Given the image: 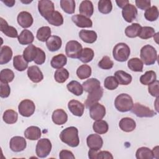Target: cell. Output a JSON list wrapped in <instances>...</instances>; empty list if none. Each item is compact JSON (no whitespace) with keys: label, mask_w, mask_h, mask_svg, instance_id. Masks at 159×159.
Here are the masks:
<instances>
[{"label":"cell","mask_w":159,"mask_h":159,"mask_svg":"<svg viewBox=\"0 0 159 159\" xmlns=\"http://www.w3.org/2000/svg\"><path fill=\"white\" fill-rule=\"evenodd\" d=\"M60 139L63 143L71 147H76L80 144L78 130L73 126L63 129L60 134Z\"/></svg>","instance_id":"cell-1"},{"label":"cell","mask_w":159,"mask_h":159,"mask_svg":"<svg viewBox=\"0 0 159 159\" xmlns=\"http://www.w3.org/2000/svg\"><path fill=\"white\" fill-rule=\"evenodd\" d=\"M134 105L132 97L126 93H121L115 99L114 106L117 111L121 112H125L131 110Z\"/></svg>","instance_id":"cell-2"},{"label":"cell","mask_w":159,"mask_h":159,"mask_svg":"<svg viewBox=\"0 0 159 159\" xmlns=\"http://www.w3.org/2000/svg\"><path fill=\"white\" fill-rule=\"evenodd\" d=\"M140 56L143 63L145 65H153L158 58L157 50L150 45H145L142 47Z\"/></svg>","instance_id":"cell-3"},{"label":"cell","mask_w":159,"mask_h":159,"mask_svg":"<svg viewBox=\"0 0 159 159\" xmlns=\"http://www.w3.org/2000/svg\"><path fill=\"white\" fill-rule=\"evenodd\" d=\"M130 54V50L129 47L123 42L117 43L112 50V55L114 60L120 62L127 61Z\"/></svg>","instance_id":"cell-4"},{"label":"cell","mask_w":159,"mask_h":159,"mask_svg":"<svg viewBox=\"0 0 159 159\" xmlns=\"http://www.w3.org/2000/svg\"><path fill=\"white\" fill-rule=\"evenodd\" d=\"M52 143L47 138L40 139L36 145L35 153L39 158H45L50 153L52 150Z\"/></svg>","instance_id":"cell-5"},{"label":"cell","mask_w":159,"mask_h":159,"mask_svg":"<svg viewBox=\"0 0 159 159\" xmlns=\"http://www.w3.org/2000/svg\"><path fill=\"white\" fill-rule=\"evenodd\" d=\"M130 111L139 117H152L157 115L155 111L139 102L134 104Z\"/></svg>","instance_id":"cell-6"},{"label":"cell","mask_w":159,"mask_h":159,"mask_svg":"<svg viewBox=\"0 0 159 159\" xmlns=\"http://www.w3.org/2000/svg\"><path fill=\"white\" fill-rule=\"evenodd\" d=\"M83 50L81 44L76 40L68 41L65 46V53L71 58H78Z\"/></svg>","instance_id":"cell-7"},{"label":"cell","mask_w":159,"mask_h":159,"mask_svg":"<svg viewBox=\"0 0 159 159\" xmlns=\"http://www.w3.org/2000/svg\"><path fill=\"white\" fill-rule=\"evenodd\" d=\"M38 10L40 15L46 20L55 11L54 4L50 0H40L38 1Z\"/></svg>","instance_id":"cell-8"},{"label":"cell","mask_w":159,"mask_h":159,"mask_svg":"<svg viewBox=\"0 0 159 159\" xmlns=\"http://www.w3.org/2000/svg\"><path fill=\"white\" fill-rule=\"evenodd\" d=\"M19 114L25 117L31 116L35 112V106L34 102L30 99L22 100L18 106Z\"/></svg>","instance_id":"cell-9"},{"label":"cell","mask_w":159,"mask_h":159,"mask_svg":"<svg viewBox=\"0 0 159 159\" xmlns=\"http://www.w3.org/2000/svg\"><path fill=\"white\" fill-rule=\"evenodd\" d=\"M106 115L105 107L98 103H94L89 107V116L94 120L102 119Z\"/></svg>","instance_id":"cell-10"},{"label":"cell","mask_w":159,"mask_h":159,"mask_svg":"<svg viewBox=\"0 0 159 159\" xmlns=\"http://www.w3.org/2000/svg\"><path fill=\"white\" fill-rule=\"evenodd\" d=\"M27 146L25 139L21 136H14L11 138L9 142L10 149L14 152L23 151Z\"/></svg>","instance_id":"cell-11"},{"label":"cell","mask_w":159,"mask_h":159,"mask_svg":"<svg viewBox=\"0 0 159 159\" xmlns=\"http://www.w3.org/2000/svg\"><path fill=\"white\" fill-rule=\"evenodd\" d=\"M138 12L136 7L130 3L125 5L122 11V15L124 19L127 22H132L136 19Z\"/></svg>","instance_id":"cell-12"},{"label":"cell","mask_w":159,"mask_h":159,"mask_svg":"<svg viewBox=\"0 0 159 159\" xmlns=\"http://www.w3.org/2000/svg\"><path fill=\"white\" fill-rule=\"evenodd\" d=\"M86 143L89 149L98 151L102 147L103 140L99 135L92 134L88 136Z\"/></svg>","instance_id":"cell-13"},{"label":"cell","mask_w":159,"mask_h":159,"mask_svg":"<svg viewBox=\"0 0 159 159\" xmlns=\"http://www.w3.org/2000/svg\"><path fill=\"white\" fill-rule=\"evenodd\" d=\"M103 95V89L102 87H99L98 89L89 93L87 98L84 102V105L86 108H89L93 104L98 102Z\"/></svg>","instance_id":"cell-14"},{"label":"cell","mask_w":159,"mask_h":159,"mask_svg":"<svg viewBox=\"0 0 159 159\" xmlns=\"http://www.w3.org/2000/svg\"><path fill=\"white\" fill-rule=\"evenodd\" d=\"M17 20L20 26L24 29L30 27L34 22L31 14L27 11H22L19 12L17 17Z\"/></svg>","instance_id":"cell-15"},{"label":"cell","mask_w":159,"mask_h":159,"mask_svg":"<svg viewBox=\"0 0 159 159\" xmlns=\"http://www.w3.org/2000/svg\"><path fill=\"white\" fill-rule=\"evenodd\" d=\"M27 76L31 81L35 83H39L43 79V75L39 68L36 65H32L28 68Z\"/></svg>","instance_id":"cell-16"},{"label":"cell","mask_w":159,"mask_h":159,"mask_svg":"<svg viewBox=\"0 0 159 159\" xmlns=\"http://www.w3.org/2000/svg\"><path fill=\"white\" fill-rule=\"evenodd\" d=\"M68 108L74 116L81 117L84 113V105L79 101L72 99L68 102Z\"/></svg>","instance_id":"cell-17"},{"label":"cell","mask_w":159,"mask_h":159,"mask_svg":"<svg viewBox=\"0 0 159 159\" xmlns=\"http://www.w3.org/2000/svg\"><path fill=\"white\" fill-rule=\"evenodd\" d=\"M0 30L9 37L16 38L19 36L16 29L9 25L6 20L2 17L0 18Z\"/></svg>","instance_id":"cell-18"},{"label":"cell","mask_w":159,"mask_h":159,"mask_svg":"<svg viewBox=\"0 0 159 159\" xmlns=\"http://www.w3.org/2000/svg\"><path fill=\"white\" fill-rule=\"evenodd\" d=\"M72 21L75 23V24L81 28H86V27H91L93 26L92 20L81 14H75L71 17Z\"/></svg>","instance_id":"cell-19"},{"label":"cell","mask_w":159,"mask_h":159,"mask_svg":"<svg viewBox=\"0 0 159 159\" xmlns=\"http://www.w3.org/2000/svg\"><path fill=\"white\" fill-rule=\"evenodd\" d=\"M52 119L55 124L61 125L66 122L68 120V115L63 109H57L53 112Z\"/></svg>","instance_id":"cell-20"},{"label":"cell","mask_w":159,"mask_h":159,"mask_svg":"<svg viewBox=\"0 0 159 159\" xmlns=\"http://www.w3.org/2000/svg\"><path fill=\"white\" fill-rule=\"evenodd\" d=\"M119 126L122 131L130 132L135 129L136 123L135 121L130 117H124L119 121Z\"/></svg>","instance_id":"cell-21"},{"label":"cell","mask_w":159,"mask_h":159,"mask_svg":"<svg viewBox=\"0 0 159 159\" xmlns=\"http://www.w3.org/2000/svg\"><path fill=\"white\" fill-rule=\"evenodd\" d=\"M79 37L82 41L87 43H93L97 40V34L94 30H81L79 32Z\"/></svg>","instance_id":"cell-22"},{"label":"cell","mask_w":159,"mask_h":159,"mask_svg":"<svg viewBox=\"0 0 159 159\" xmlns=\"http://www.w3.org/2000/svg\"><path fill=\"white\" fill-rule=\"evenodd\" d=\"M61 39L57 35H51L46 41L47 47L50 52H55L61 48Z\"/></svg>","instance_id":"cell-23"},{"label":"cell","mask_w":159,"mask_h":159,"mask_svg":"<svg viewBox=\"0 0 159 159\" xmlns=\"http://www.w3.org/2000/svg\"><path fill=\"white\" fill-rule=\"evenodd\" d=\"M41 130L39 127L30 126L24 131V136L27 139L30 140H36L41 137Z\"/></svg>","instance_id":"cell-24"},{"label":"cell","mask_w":159,"mask_h":159,"mask_svg":"<svg viewBox=\"0 0 159 159\" xmlns=\"http://www.w3.org/2000/svg\"><path fill=\"white\" fill-rule=\"evenodd\" d=\"M80 14L88 18L92 16L94 12V7L91 1H83L79 7Z\"/></svg>","instance_id":"cell-25"},{"label":"cell","mask_w":159,"mask_h":159,"mask_svg":"<svg viewBox=\"0 0 159 159\" xmlns=\"http://www.w3.org/2000/svg\"><path fill=\"white\" fill-rule=\"evenodd\" d=\"M38 52V47L33 44L29 45L23 52V57L27 62L34 61Z\"/></svg>","instance_id":"cell-26"},{"label":"cell","mask_w":159,"mask_h":159,"mask_svg":"<svg viewBox=\"0 0 159 159\" xmlns=\"http://www.w3.org/2000/svg\"><path fill=\"white\" fill-rule=\"evenodd\" d=\"M114 77L117 80L118 83L121 85H128L132 80V76L122 70H118L115 72Z\"/></svg>","instance_id":"cell-27"},{"label":"cell","mask_w":159,"mask_h":159,"mask_svg":"<svg viewBox=\"0 0 159 159\" xmlns=\"http://www.w3.org/2000/svg\"><path fill=\"white\" fill-rule=\"evenodd\" d=\"M17 39L21 45H30L34 42V36L31 31L24 29L19 35Z\"/></svg>","instance_id":"cell-28"},{"label":"cell","mask_w":159,"mask_h":159,"mask_svg":"<svg viewBox=\"0 0 159 159\" xmlns=\"http://www.w3.org/2000/svg\"><path fill=\"white\" fill-rule=\"evenodd\" d=\"M66 57L63 53H60L53 57L50 61V65L53 68L60 69L63 68L66 64Z\"/></svg>","instance_id":"cell-29"},{"label":"cell","mask_w":159,"mask_h":159,"mask_svg":"<svg viewBox=\"0 0 159 159\" xmlns=\"http://www.w3.org/2000/svg\"><path fill=\"white\" fill-rule=\"evenodd\" d=\"M100 84L101 83L98 79L91 78L83 82L82 86L83 88V90L89 93L101 87Z\"/></svg>","instance_id":"cell-30"},{"label":"cell","mask_w":159,"mask_h":159,"mask_svg":"<svg viewBox=\"0 0 159 159\" xmlns=\"http://www.w3.org/2000/svg\"><path fill=\"white\" fill-rule=\"evenodd\" d=\"M12 57V49L7 45L1 47L0 52V64H6L10 61Z\"/></svg>","instance_id":"cell-31"},{"label":"cell","mask_w":159,"mask_h":159,"mask_svg":"<svg viewBox=\"0 0 159 159\" xmlns=\"http://www.w3.org/2000/svg\"><path fill=\"white\" fill-rule=\"evenodd\" d=\"M88 157L91 159H112V155L108 151H99L90 149L88 152Z\"/></svg>","instance_id":"cell-32"},{"label":"cell","mask_w":159,"mask_h":159,"mask_svg":"<svg viewBox=\"0 0 159 159\" xmlns=\"http://www.w3.org/2000/svg\"><path fill=\"white\" fill-rule=\"evenodd\" d=\"M142 26L138 23H133L125 29V34L127 37L135 38L139 36Z\"/></svg>","instance_id":"cell-33"},{"label":"cell","mask_w":159,"mask_h":159,"mask_svg":"<svg viewBox=\"0 0 159 159\" xmlns=\"http://www.w3.org/2000/svg\"><path fill=\"white\" fill-rule=\"evenodd\" d=\"M13 66L16 70L23 71L28 67V62L24 58L22 55H16L13 58Z\"/></svg>","instance_id":"cell-34"},{"label":"cell","mask_w":159,"mask_h":159,"mask_svg":"<svg viewBox=\"0 0 159 159\" xmlns=\"http://www.w3.org/2000/svg\"><path fill=\"white\" fill-rule=\"evenodd\" d=\"M93 130L98 134H104L109 129V125L106 121L104 120H96L93 125Z\"/></svg>","instance_id":"cell-35"},{"label":"cell","mask_w":159,"mask_h":159,"mask_svg":"<svg viewBox=\"0 0 159 159\" xmlns=\"http://www.w3.org/2000/svg\"><path fill=\"white\" fill-rule=\"evenodd\" d=\"M128 68L132 71L142 72L143 63L139 58H132L127 62Z\"/></svg>","instance_id":"cell-36"},{"label":"cell","mask_w":159,"mask_h":159,"mask_svg":"<svg viewBox=\"0 0 159 159\" xmlns=\"http://www.w3.org/2000/svg\"><path fill=\"white\" fill-rule=\"evenodd\" d=\"M68 90L75 96H80L83 93V86L77 81L73 80L68 83L66 85Z\"/></svg>","instance_id":"cell-37"},{"label":"cell","mask_w":159,"mask_h":159,"mask_svg":"<svg viewBox=\"0 0 159 159\" xmlns=\"http://www.w3.org/2000/svg\"><path fill=\"white\" fill-rule=\"evenodd\" d=\"M157 80V75L154 71H146L140 77V82L143 85H149Z\"/></svg>","instance_id":"cell-38"},{"label":"cell","mask_w":159,"mask_h":159,"mask_svg":"<svg viewBox=\"0 0 159 159\" xmlns=\"http://www.w3.org/2000/svg\"><path fill=\"white\" fill-rule=\"evenodd\" d=\"M94 53L93 50L91 49V48L86 47L82 50L78 59L81 62L84 63H86L92 61V60L94 58Z\"/></svg>","instance_id":"cell-39"},{"label":"cell","mask_w":159,"mask_h":159,"mask_svg":"<svg viewBox=\"0 0 159 159\" xmlns=\"http://www.w3.org/2000/svg\"><path fill=\"white\" fill-rule=\"evenodd\" d=\"M51 36V29L48 26L40 27L37 32V39L41 42H46Z\"/></svg>","instance_id":"cell-40"},{"label":"cell","mask_w":159,"mask_h":159,"mask_svg":"<svg viewBox=\"0 0 159 159\" xmlns=\"http://www.w3.org/2000/svg\"><path fill=\"white\" fill-rule=\"evenodd\" d=\"M91 66L85 64L80 66L76 70L77 76L80 80H84L89 78L91 75Z\"/></svg>","instance_id":"cell-41"},{"label":"cell","mask_w":159,"mask_h":159,"mask_svg":"<svg viewBox=\"0 0 159 159\" xmlns=\"http://www.w3.org/2000/svg\"><path fill=\"white\" fill-rule=\"evenodd\" d=\"M4 122L8 124H12L17 122L18 119L17 113L12 109L6 110L2 116Z\"/></svg>","instance_id":"cell-42"},{"label":"cell","mask_w":159,"mask_h":159,"mask_svg":"<svg viewBox=\"0 0 159 159\" xmlns=\"http://www.w3.org/2000/svg\"><path fill=\"white\" fill-rule=\"evenodd\" d=\"M135 157L137 159H152L153 158L152 150L145 147L138 148L135 153Z\"/></svg>","instance_id":"cell-43"},{"label":"cell","mask_w":159,"mask_h":159,"mask_svg":"<svg viewBox=\"0 0 159 159\" xmlns=\"http://www.w3.org/2000/svg\"><path fill=\"white\" fill-rule=\"evenodd\" d=\"M47 20L50 24L57 27L60 26L63 24V17L61 14L57 11H55Z\"/></svg>","instance_id":"cell-44"},{"label":"cell","mask_w":159,"mask_h":159,"mask_svg":"<svg viewBox=\"0 0 159 159\" xmlns=\"http://www.w3.org/2000/svg\"><path fill=\"white\" fill-rule=\"evenodd\" d=\"M69 77V72L66 68L57 69L54 74L55 80L59 83H63L65 82Z\"/></svg>","instance_id":"cell-45"},{"label":"cell","mask_w":159,"mask_h":159,"mask_svg":"<svg viewBox=\"0 0 159 159\" xmlns=\"http://www.w3.org/2000/svg\"><path fill=\"white\" fill-rule=\"evenodd\" d=\"M60 6L63 11L69 14H72L75 11V2L73 0H61Z\"/></svg>","instance_id":"cell-46"},{"label":"cell","mask_w":159,"mask_h":159,"mask_svg":"<svg viewBox=\"0 0 159 159\" xmlns=\"http://www.w3.org/2000/svg\"><path fill=\"white\" fill-rule=\"evenodd\" d=\"M99 11L104 14H109L112 9V2L110 0H100L98 5Z\"/></svg>","instance_id":"cell-47"},{"label":"cell","mask_w":159,"mask_h":159,"mask_svg":"<svg viewBox=\"0 0 159 159\" xmlns=\"http://www.w3.org/2000/svg\"><path fill=\"white\" fill-rule=\"evenodd\" d=\"M159 16L158 10L157 6H153L147 10H145V12L144 13V17L145 18L150 22L156 20Z\"/></svg>","instance_id":"cell-48"},{"label":"cell","mask_w":159,"mask_h":159,"mask_svg":"<svg viewBox=\"0 0 159 159\" xmlns=\"http://www.w3.org/2000/svg\"><path fill=\"white\" fill-rule=\"evenodd\" d=\"M14 78V72L9 68H5L0 72V80L3 83H10L13 81Z\"/></svg>","instance_id":"cell-49"},{"label":"cell","mask_w":159,"mask_h":159,"mask_svg":"<svg viewBox=\"0 0 159 159\" xmlns=\"http://www.w3.org/2000/svg\"><path fill=\"white\" fill-rule=\"evenodd\" d=\"M155 34V29L152 27L148 26H144L142 27L141 30L138 37H139L142 39H148L153 37H154Z\"/></svg>","instance_id":"cell-50"},{"label":"cell","mask_w":159,"mask_h":159,"mask_svg":"<svg viewBox=\"0 0 159 159\" xmlns=\"http://www.w3.org/2000/svg\"><path fill=\"white\" fill-rule=\"evenodd\" d=\"M104 86L109 90H114L118 87L119 83L114 76H109L104 80Z\"/></svg>","instance_id":"cell-51"},{"label":"cell","mask_w":159,"mask_h":159,"mask_svg":"<svg viewBox=\"0 0 159 159\" xmlns=\"http://www.w3.org/2000/svg\"><path fill=\"white\" fill-rule=\"evenodd\" d=\"M114 63L108 56H104L98 63V66L103 70H110L113 67Z\"/></svg>","instance_id":"cell-52"},{"label":"cell","mask_w":159,"mask_h":159,"mask_svg":"<svg viewBox=\"0 0 159 159\" xmlns=\"http://www.w3.org/2000/svg\"><path fill=\"white\" fill-rule=\"evenodd\" d=\"M159 81L156 80L154 82L148 85V91L150 94L153 97L158 98L159 95Z\"/></svg>","instance_id":"cell-53"},{"label":"cell","mask_w":159,"mask_h":159,"mask_svg":"<svg viewBox=\"0 0 159 159\" xmlns=\"http://www.w3.org/2000/svg\"><path fill=\"white\" fill-rule=\"evenodd\" d=\"M11 93V88L7 83L1 82L0 83V96L2 98H7Z\"/></svg>","instance_id":"cell-54"},{"label":"cell","mask_w":159,"mask_h":159,"mask_svg":"<svg viewBox=\"0 0 159 159\" xmlns=\"http://www.w3.org/2000/svg\"><path fill=\"white\" fill-rule=\"evenodd\" d=\"M45 59H46L45 53L43 52V50L38 47L37 55L34 61L37 65H42L45 61Z\"/></svg>","instance_id":"cell-55"},{"label":"cell","mask_w":159,"mask_h":159,"mask_svg":"<svg viewBox=\"0 0 159 159\" xmlns=\"http://www.w3.org/2000/svg\"><path fill=\"white\" fill-rule=\"evenodd\" d=\"M136 6L142 10H147L151 6V2L150 0H136Z\"/></svg>","instance_id":"cell-56"},{"label":"cell","mask_w":159,"mask_h":159,"mask_svg":"<svg viewBox=\"0 0 159 159\" xmlns=\"http://www.w3.org/2000/svg\"><path fill=\"white\" fill-rule=\"evenodd\" d=\"M59 158L60 159H75V157L73 153L67 150H62L59 153Z\"/></svg>","instance_id":"cell-57"},{"label":"cell","mask_w":159,"mask_h":159,"mask_svg":"<svg viewBox=\"0 0 159 159\" xmlns=\"http://www.w3.org/2000/svg\"><path fill=\"white\" fill-rule=\"evenodd\" d=\"M116 2L117 3L118 7L120 8H123L125 5H127L128 3H129L128 0H119V1H116Z\"/></svg>","instance_id":"cell-58"},{"label":"cell","mask_w":159,"mask_h":159,"mask_svg":"<svg viewBox=\"0 0 159 159\" xmlns=\"http://www.w3.org/2000/svg\"><path fill=\"white\" fill-rule=\"evenodd\" d=\"M158 148H159L158 146H156L152 150L153 158H155L157 159H158L159 158V157H158L159 156V150H158Z\"/></svg>","instance_id":"cell-59"},{"label":"cell","mask_w":159,"mask_h":159,"mask_svg":"<svg viewBox=\"0 0 159 159\" xmlns=\"http://www.w3.org/2000/svg\"><path fill=\"white\" fill-rule=\"evenodd\" d=\"M2 2L3 3H4L8 7H12L14 6L16 1H14V0H11V1H9V0H6V1H2Z\"/></svg>","instance_id":"cell-60"}]
</instances>
